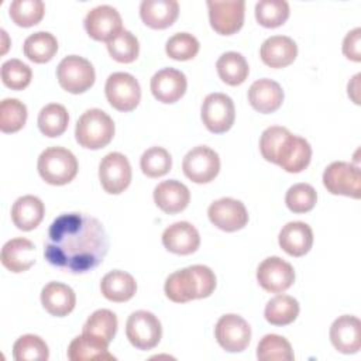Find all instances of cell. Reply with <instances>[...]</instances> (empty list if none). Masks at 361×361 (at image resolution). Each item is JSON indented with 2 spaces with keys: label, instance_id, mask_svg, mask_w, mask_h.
<instances>
[{
  "label": "cell",
  "instance_id": "obj_21",
  "mask_svg": "<svg viewBox=\"0 0 361 361\" xmlns=\"http://www.w3.org/2000/svg\"><path fill=\"white\" fill-rule=\"evenodd\" d=\"M296 42L286 35H272L259 48V56L269 68H285L296 59Z\"/></svg>",
  "mask_w": 361,
  "mask_h": 361
},
{
  "label": "cell",
  "instance_id": "obj_1",
  "mask_svg": "<svg viewBox=\"0 0 361 361\" xmlns=\"http://www.w3.org/2000/svg\"><path fill=\"white\" fill-rule=\"evenodd\" d=\"M109 251L103 224L83 213H63L49 226L44 255L58 268L83 274L96 268Z\"/></svg>",
  "mask_w": 361,
  "mask_h": 361
},
{
  "label": "cell",
  "instance_id": "obj_19",
  "mask_svg": "<svg viewBox=\"0 0 361 361\" xmlns=\"http://www.w3.org/2000/svg\"><path fill=\"white\" fill-rule=\"evenodd\" d=\"M330 341L343 354H355L361 348V322L355 316L343 314L330 327Z\"/></svg>",
  "mask_w": 361,
  "mask_h": 361
},
{
  "label": "cell",
  "instance_id": "obj_42",
  "mask_svg": "<svg viewBox=\"0 0 361 361\" xmlns=\"http://www.w3.org/2000/svg\"><path fill=\"white\" fill-rule=\"evenodd\" d=\"M140 166L142 173L148 178H159L171 171L172 158L165 148L151 147L141 155Z\"/></svg>",
  "mask_w": 361,
  "mask_h": 361
},
{
  "label": "cell",
  "instance_id": "obj_4",
  "mask_svg": "<svg viewBox=\"0 0 361 361\" xmlns=\"http://www.w3.org/2000/svg\"><path fill=\"white\" fill-rule=\"evenodd\" d=\"M39 176L49 185H66L78 173L76 157L63 147H49L41 152L37 164Z\"/></svg>",
  "mask_w": 361,
  "mask_h": 361
},
{
  "label": "cell",
  "instance_id": "obj_36",
  "mask_svg": "<svg viewBox=\"0 0 361 361\" xmlns=\"http://www.w3.org/2000/svg\"><path fill=\"white\" fill-rule=\"evenodd\" d=\"M259 361H290L295 358L290 343L278 334H267L257 347Z\"/></svg>",
  "mask_w": 361,
  "mask_h": 361
},
{
  "label": "cell",
  "instance_id": "obj_12",
  "mask_svg": "<svg viewBox=\"0 0 361 361\" xmlns=\"http://www.w3.org/2000/svg\"><path fill=\"white\" fill-rule=\"evenodd\" d=\"M99 179L107 193L118 195L124 192L131 182V165L126 155L110 152L100 161Z\"/></svg>",
  "mask_w": 361,
  "mask_h": 361
},
{
  "label": "cell",
  "instance_id": "obj_8",
  "mask_svg": "<svg viewBox=\"0 0 361 361\" xmlns=\"http://www.w3.org/2000/svg\"><path fill=\"white\" fill-rule=\"evenodd\" d=\"M202 121L214 134L226 133L231 128L235 118L234 103L224 93H210L204 97L200 109Z\"/></svg>",
  "mask_w": 361,
  "mask_h": 361
},
{
  "label": "cell",
  "instance_id": "obj_26",
  "mask_svg": "<svg viewBox=\"0 0 361 361\" xmlns=\"http://www.w3.org/2000/svg\"><path fill=\"white\" fill-rule=\"evenodd\" d=\"M41 303L44 309L56 317L69 314L76 305L73 289L61 282H49L41 290Z\"/></svg>",
  "mask_w": 361,
  "mask_h": 361
},
{
  "label": "cell",
  "instance_id": "obj_10",
  "mask_svg": "<svg viewBox=\"0 0 361 361\" xmlns=\"http://www.w3.org/2000/svg\"><path fill=\"white\" fill-rule=\"evenodd\" d=\"M182 169L192 182L209 183L220 171V158L214 149L206 145H197L185 155Z\"/></svg>",
  "mask_w": 361,
  "mask_h": 361
},
{
  "label": "cell",
  "instance_id": "obj_16",
  "mask_svg": "<svg viewBox=\"0 0 361 361\" xmlns=\"http://www.w3.org/2000/svg\"><path fill=\"white\" fill-rule=\"evenodd\" d=\"M310 158H312L310 144L305 138L289 133L282 140L275 154L274 164L279 165L286 172L298 173L307 168V165L310 164Z\"/></svg>",
  "mask_w": 361,
  "mask_h": 361
},
{
  "label": "cell",
  "instance_id": "obj_6",
  "mask_svg": "<svg viewBox=\"0 0 361 361\" xmlns=\"http://www.w3.org/2000/svg\"><path fill=\"white\" fill-rule=\"evenodd\" d=\"M128 341L138 350L147 351L154 348L162 336V327L158 317L147 310L131 313L126 323Z\"/></svg>",
  "mask_w": 361,
  "mask_h": 361
},
{
  "label": "cell",
  "instance_id": "obj_29",
  "mask_svg": "<svg viewBox=\"0 0 361 361\" xmlns=\"http://www.w3.org/2000/svg\"><path fill=\"white\" fill-rule=\"evenodd\" d=\"M100 290L111 302H127L135 295L137 282L128 272L114 269L102 278Z\"/></svg>",
  "mask_w": 361,
  "mask_h": 361
},
{
  "label": "cell",
  "instance_id": "obj_15",
  "mask_svg": "<svg viewBox=\"0 0 361 361\" xmlns=\"http://www.w3.org/2000/svg\"><path fill=\"white\" fill-rule=\"evenodd\" d=\"M207 216L217 228L227 233L241 230L248 223V213L244 203L233 197L214 200L207 209Z\"/></svg>",
  "mask_w": 361,
  "mask_h": 361
},
{
  "label": "cell",
  "instance_id": "obj_30",
  "mask_svg": "<svg viewBox=\"0 0 361 361\" xmlns=\"http://www.w3.org/2000/svg\"><path fill=\"white\" fill-rule=\"evenodd\" d=\"M107 344L89 337L86 334L75 337L68 347V358L71 361H110L116 360L113 354L109 353Z\"/></svg>",
  "mask_w": 361,
  "mask_h": 361
},
{
  "label": "cell",
  "instance_id": "obj_47",
  "mask_svg": "<svg viewBox=\"0 0 361 361\" xmlns=\"http://www.w3.org/2000/svg\"><path fill=\"white\" fill-rule=\"evenodd\" d=\"M361 28H354L351 30L343 41V54L354 61V62H360L361 61Z\"/></svg>",
  "mask_w": 361,
  "mask_h": 361
},
{
  "label": "cell",
  "instance_id": "obj_45",
  "mask_svg": "<svg viewBox=\"0 0 361 361\" xmlns=\"http://www.w3.org/2000/svg\"><path fill=\"white\" fill-rule=\"evenodd\" d=\"M31 68L20 59H8L1 65V80L7 87L13 90H21L27 87L31 82Z\"/></svg>",
  "mask_w": 361,
  "mask_h": 361
},
{
  "label": "cell",
  "instance_id": "obj_17",
  "mask_svg": "<svg viewBox=\"0 0 361 361\" xmlns=\"http://www.w3.org/2000/svg\"><path fill=\"white\" fill-rule=\"evenodd\" d=\"M85 28L93 39L107 42L123 30L121 16L109 4L97 6L86 14Z\"/></svg>",
  "mask_w": 361,
  "mask_h": 361
},
{
  "label": "cell",
  "instance_id": "obj_25",
  "mask_svg": "<svg viewBox=\"0 0 361 361\" xmlns=\"http://www.w3.org/2000/svg\"><path fill=\"white\" fill-rule=\"evenodd\" d=\"M1 264L11 272H24L35 264V245L27 238H11L1 248Z\"/></svg>",
  "mask_w": 361,
  "mask_h": 361
},
{
  "label": "cell",
  "instance_id": "obj_43",
  "mask_svg": "<svg viewBox=\"0 0 361 361\" xmlns=\"http://www.w3.org/2000/svg\"><path fill=\"white\" fill-rule=\"evenodd\" d=\"M199 41L189 32H176L165 44L166 55L176 61H188L199 52Z\"/></svg>",
  "mask_w": 361,
  "mask_h": 361
},
{
  "label": "cell",
  "instance_id": "obj_9",
  "mask_svg": "<svg viewBox=\"0 0 361 361\" xmlns=\"http://www.w3.org/2000/svg\"><path fill=\"white\" fill-rule=\"evenodd\" d=\"M323 185L333 195L358 199L361 195L360 169L350 162H331L323 172Z\"/></svg>",
  "mask_w": 361,
  "mask_h": 361
},
{
  "label": "cell",
  "instance_id": "obj_3",
  "mask_svg": "<svg viewBox=\"0 0 361 361\" xmlns=\"http://www.w3.org/2000/svg\"><path fill=\"white\" fill-rule=\"evenodd\" d=\"M114 130V123L106 111L100 109H89L79 117L75 137L80 147L99 149L113 140Z\"/></svg>",
  "mask_w": 361,
  "mask_h": 361
},
{
  "label": "cell",
  "instance_id": "obj_2",
  "mask_svg": "<svg viewBox=\"0 0 361 361\" xmlns=\"http://www.w3.org/2000/svg\"><path fill=\"white\" fill-rule=\"evenodd\" d=\"M216 288V275L206 265H192L172 272L165 281V295L175 303L210 296Z\"/></svg>",
  "mask_w": 361,
  "mask_h": 361
},
{
  "label": "cell",
  "instance_id": "obj_20",
  "mask_svg": "<svg viewBox=\"0 0 361 361\" xmlns=\"http://www.w3.org/2000/svg\"><path fill=\"white\" fill-rule=\"evenodd\" d=\"M164 247L178 255H189L200 245V235L189 221H176L162 233Z\"/></svg>",
  "mask_w": 361,
  "mask_h": 361
},
{
  "label": "cell",
  "instance_id": "obj_41",
  "mask_svg": "<svg viewBox=\"0 0 361 361\" xmlns=\"http://www.w3.org/2000/svg\"><path fill=\"white\" fill-rule=\"evenodd\" d=\"M27 121V106L18 99H4L0 103V130L3 133H16Z\"/></svg>",
  "mask_w": 361,
  "mask_h": 361
},
{
  "label": "cell",
  "instance_id": "obj_11",
  "mask_svg": "<svg viewBox=\"0 0 361 361\" xmlns=\"http://www.w3.org/2000/svg\"><path fill=\"white\" fill-rule=\"evenodd\" d=\"M214 336L221 348L228 353H240L250 344L251 327L241 316L228 313L217 320Z\"/></svg>",
  "mask_w": 361,
  "mask_h": 361
},
{
  "label": "cell",
  "instance_id": "obj_40",
  "mask_svg": "<svg viewBox=\"0 0 361 361\" xmlns=\"http://www.w3.org/2000/svg\"><path fill=\"white\" fill-rule=\"evenodd\" d=\"M11 20L20 27H31L38 24L45 13L41 0H14L8 7Z\"/></svg>",
  "mask_w": 361,
  "mask_h": 361
},
{
  "label": "cell",
  "instance_id": "obj_46",
  "mask_svg": "<svg viewBox=\"0 0 361 361\" xmlns=\"http://www.w3.org/2000/svg\"><path fill=\"white\" fill-rule=\"evenodd\" d=\"M289 133L290 131L288 128L281 127V126H272V127H268L264 130V133L261 134V138H259V151L268 162L275 161V154H276L282 140Z\"/></svg>",
  "mask_w": 361,
  "mask_h": 361
},
{
  "label": "cell",
  "instance_id": "obj_39",
  "mask_svg": "<svg viewBox=\"0 0 361 361\" xmlns=\"http://www.w3.org/2000/svg\"><path fill=\"white\" fill-rule=\"evenodd\" d=\"M107 51L110 56L121 63L134 62L140 52L137 37L128 30H121L114 38L107 41Z\"/></svg>",
  "mask_w": 361,
  "mask_h": 361
},
{
  "label": "cell",
  "instance_id": "obj_23",
  "mask_svg": "<svg viewBox=\"0 0 361 361\" xmlns=\"http://www.w3.org/2000/svg\"><path fill=\"white\" fill-rule=\"evenodd\" d=\"M190 193L186 185L176 179H169L158 183L154 189L155 204L168 214H175L185 210L189 204Z\"/></svg>",
  "mask_w": 361,
  "mask_h": 361
},
{
  "label": "cell",
  "instance_id": "obj_27",
  "mask_svg": "<svg viewBox=\"0 0 361 361\" xmlns=\"http://www.w3.org/2000/svg\"><path fill=\"white\" fill-rule=\"evenodd\" d=\"M179 14L176 0H144L140 4V16L145 25L162 30L175 23Z\"/></svg>",
  "mask_w": 361,
  "mask_h": 361
},
{
  "label": "cell",
  "instance_id": "obj_38",
  "mask_svg": "<svg viewBox=\"0 0 361 361\" xmlns=\"http://www.w3.org/2000/svg\"><path fill=\"white\" fill-rule=\"evenodd\" d=\"M289 17V4L285 0H261L255 4V18L259 25L276 28Z\"/></svg>",
  "mask_w": 361,
  "mask_h": 361
},
{
  "label": "cell",
  "instance_id": "obj_28",
  "mask_svg": "<svg viewBox=\"0 0 361 361\" xmlns=\"http://www.w3.org/2000/svg\"><path fill=\"white\" fill-rule=\"evenodd\" d=\"M45 207L41 199L32 195L18 197L11 207V220L18 230H34L44 219Z\"/></svg>",
  "mask_w": 361,
  "mask_h": 361
},
{
  "label": "cell",
  "instance_id": "obj_18",
  "mask_svg": "<svg viewBox=\"0 0 361 361\" xmlns=\"http://www.w3.org/2000/svg\"><path fill=\"white\" fill-rule=\"evenodd\" d=\"M188 80L183 72L175 68H164L151 78V92L158 102L175 103L186 92Z\"/></svg>",
  "mask_w": 361,
  "mask_h": 361
},
{
  "label": "cell",
  "instance_id": "obj_24",
  "mask_svg": "<svg viewBox=\"0 0 361 361\" xmlns=\"http://www.w3.org/2000/svg\"><path fill=\"white\" fill-rule=\"evenodd\" d=\"M278 241L286 254L302 257L312 248L313 231L310 226L303 221H289L281 228Z\"/></svg>",
  "mask_w": 361,
  "mask_h": 361
},
{
  "label": "cell",
  "instance_id": "obj_32",
  "mask_svg": "<svg viewBox=\"0 0 361 361\" xmlns=\"http://www.w3.org/2000/svg\"><path fill=\"white\" fill-rule=\"evenodd\" d=\"M216 69L220 79L230 86L241 85L250 73V68L245 58L240 52L234 51L224 52L217 59Z\"/></svg>",
  "mask_w": 361,
  "mask_h": 361
},
{
  "label": "cell",
  "instance_id": "obj_22",
  "mask_svg": "<svg viewBox=\"0 0 361 361\" xmlns=\"http://www.w3.org/2000/svg\"><path fill=\"white\" fill-rule=\"evenodd\" d=\"M248 102L259 113H274L283 102V90L275 80L262 78L250 86Z\"/></svg>",
  "mask_w": 361,
  "mask_h": 361
},
{
  "label": "cell",
  "instance_id": "obj_14",
  "mask_svg": "<svg viewBox=\"0 0 361 361\" xmlns=\"http://www.w3.org/2000/svg\"><path fill=\"white\" fill-rule=\"evenodd\" d=\"M257 281L262 289L271 293L285 292L295 282L293 267L279 257L265 258L257 269Z\"/></svg>",
  "mask_w": 361,
  "mask_h": 361
},
{
  "label": "cell",
  "instance_id": "obj_5",
  "mask_svg": "<svg viewBox=\"0 0 361 361\" xmlns=\"http://www.w3.org/2000/svg\"><path fill=\"white\" fill-rule=\"evenodd\" d=\"M56 78L62 89L69 93L79 94L90 89L94 83V68L83 56L68 55L65 56L58 68Z\"/></svg>",
  "mask_w": 361,
  "mask_h": 361
},
{
  "label": "cell",
  "instance_id": "obj_7",
  "mask_svg": "<svg viewBox=\"0 0 361 361\" xmlns=\"http://www.w3.org/2000/svg\"><path fill=\"white\" fill-rule=\"evenodd\" d=\"M107 102L118 111L134 110L141 100V87L138 80L127 72L111 73L104 86Z\"/></svg>",
  "mask_w": 361,
  "mask_h": 361
},
{
  "label": "cell",
  "instance_id": "obj_13",
  "mask_svg": "<svg viewBox=\"0 0 361 361\" xmlns=\"http://www.w3.org/2000/svg\"><path fill=\"white\" fill-rule=\"evenodd\" d=\"M209 18L212 28L221 35H231L237 32L244 23L245 1H219L209 0Z\"/></svg>",
  "mask_w": 361,
  "mask_h": 361
},
{
  "label": "cell",
  "instance_id": "obj_35",
  "mask_svg": "<svg viewBox=\"0 0 361 361\" xmlns=\"http://www.w3.org/2000/svg\"><path fill=\"white\" fill-rule=\"evenodd\" d=\"M68 123L69 114L62 104H47L38 113V128L47 137H59L68 128Z\"/></svg>",
  "mask_w": 361,
  "mask_h": 361
},
{
  "label": "cell",
  "instance_id": "obj_31",
  "mask_svg": "<svg viewBox=\"0 0 361 361\" xmlns=\"http://www.w3.org/2000/svg\"><path fill=\"white\" fill-rule=\"evenodd\" d=\"M116 331H117V316L109 309H99L93 312L87 317L82 329V334L100 340L107 345L114 338Z\"/></svg>",
  "mask_w": 361,
  "mask_h": 361
},
{
  "label": "cell",
  "instance_id": "obj_33",
  "mask_svg": "<svg viewBox=\"0 0 361 361\" xmlns=\"http://www.w3.org/2000/svg\"><path fill=\"white\" fill-rule=\"evenodd\" d=\"M24 55L35 62L44 63L54 58L58 51V41L56 38L48 31H38L28 35L24 41Z\"/></svg>",
  "mask_w": 361,
  "mask_h": 361
},
{
  "label": "cell",
  "instance_id": "obj_37",
  "mask_svg": "<svg viewBox=\"0 0 361 361\" xmlns=\"http://www.w3.org/2000/svg\"><path fill=\"white\" fill-rule=\"evenodd\" d=\"M13 357L17 361H47L49 350L39 336L24 334L14 343Z\"/></svg>",
  "mask_w": 361,
  "mask_h": 361
},
{
  "label": "cell",
  "instance_id": "obj_44",
  "mask_svg": "<svg viewBox=\"0 0 361 361\" xmlns=\"http://www.w3.org/2000/svg\"><path fill=\"white\" fill-rule=\"evenodd\" d=\"M317 200V193L314 188L309 183H296L290 186L285 196V203L288 209L293 213L310 212Z\"/></svg>",
  "mask_w": 361,
  "mask_h": 361
},
{
  "label": "cell",
  "instance_id": "obj_48",
  "mask_svg": "<svg viewBox=\"0 0 361 361\" xmlns=\"http://www.w3.org/2000/svg\"><path fill=\"white\" fill-rule=\"evenodd\" d=\"M360 73H357V78H355V86H353V83L351 82H348V96L351 97V99H354V92H358V79H360Z\"/></svg>",
  "mask_w": 361,
  "mask_h": 361
},
{
  "label": "cell",
  "instance_id": "obj_34",
  "mask_svg": "<svg viewBox=\"0 0 361 361\" xmlns=\"http://www.w3.org/2000/svg\"><path fill=\"white\" fill-rule=\"evenodd\" d=\"M264 314L274 326L290 324L299 314V302L289 295H276L267 303Z\"/></svg>",
  "mask_w": 361,
  "mask_h": 361
}]
</instances>
